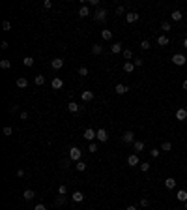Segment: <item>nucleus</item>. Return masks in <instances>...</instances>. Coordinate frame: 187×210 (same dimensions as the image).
I'll list each match as a JSON object with an SVG mask.
<instances>
[{
  "instance_id": "obj_1",
  "label": "nucleus",
  "mask_w": 187,
  "mask_h": 210,
  "mask_svg": "<svg viewBox=\"0 0 187 210\" xmlns=\"http://www.w3.org/2000/svg\"><path fill=\"white\" fill-rule=\"evenodd\" d=\"M81 156H82V150L77 148V146H73L71 150H69V159L71 161H81Z\"/></svg>"
},
{
  "instance_id": "obj_2",
  "label": "nucleus",
  "mask_w": 187,
  "mask_h": 210,
  "mask_svg": "<svg viewBox=\"0 0 187 210\" xmlns=\"http://www.w3.org/2000/svg\"><path fill=\"white\" fill-rule=\"evenodd\" d=\"M105 19H107V10H105V8H99V10H96V13H94V21L103 23Z\"/></svg>"
},
{
  "instance_id": "obj_3",
  "label": "nucleus",
  "mask_w": 187,
  "mask_h": 210,
  "mask_svg": "<svg viewBox=\"0 0 187 210\" xmlns=\"http://www.w3.org/2000/svg\"><path fill=\"white\" fill-rule=\"evenodd\" d=\"M172 62H174L176 66H185L187 58H185V55H181V53H176V55H172Z\"/></svg>"
},
{
  "instance_id": "obj_4",
  "label": "nucleus",
  "mask_w": 187,
  "mask_h": 210,
  "mask_svg": "<svg viewBox=\"0 0 187 210\" xmlns=\"http://www.w3.org/2000/svg\"><path fill=\"white\" fill-rule=\"evenodd\" d=\"M96 139H97V141L99 143H107L109 141V133H107V130H97V133H96Z\"/></svg>"
},
{
  "instance_id": "obj_5",
  "label": "nucleus",
  "mask_w": 187,
  "mask_h": 210,
  "mask_svg": "<svg viewBox=\"0 0 187 210\" xmlns=\"http://www.w3.org/2000/svg\"><path fill=\"white\" fill-rule=\"evenodd\" d=\"M122 141H124L125 145H131V143H135V133H133V131H125V133L122 135Z\"/></svg>"
},
{
  "instance_id": "obj_6",
  "label": "nucleus",
  "mask_w": 187,
  "mask_h": 210,
  "mask_svg": "<svg viewBox=\"0 0 187 210\" xmlns=\"http://www.w3.org/2000/svg\"><path fill=\"white\" fill-rule=\"evenodd\" d=\"M96 133H97V131H94L92 128H86V131H84V139H86V141H90V143H94V139H96Z\"/></svg>"
},
{
  "instance_id": "obj_7",
  "label": "nucleus",
  "mask_w": 187,
  "mask_h": 210,
  "mask_svg": "<svg viewBox=\"0 0 187 210\" xmlns=\"http://www.w3.org/2000/svg\"><path fill=\"white\" fill-rule=\"evenodd\" d=\"M125 21L129 23V25H133V23L138 21V13H137V11H129V13H125Z\"/></svg>"
},
{
  "instance_id": "obj_8",
  "label": "nucleus",
  "mask_w": 187,
  "mask_h": 210,
  "mask_svg": "<svg viewBox=\"0 0 187 210\" xmlns=\"http://www.w3.org/2000/svg\"><path fill=\"white\" fill-rule=\"evenodd\" d=\"M127 165H131V167L140 165V159H138V156H137V154H131V156L127 158Z\"/></svg>"
},
{
  "instance_id": "obj_9",
  "label": "nucleus",
  "mask_w": 187,
  "mask_h": 210,
  "mask_svg": "<svg viewBox=\"0 0 187 210\" xmlns=\"http://www.w3.org/2000/svg\"><path fill=\"white\" fill-rule=\"evenodd\" d=\"M127 90H129V86H127V84H122V83H118V84H116V88H114V92H116V94H118V96L125 94Z\"/></svg>"
},
{
  "instance_id": "obj_10",
  "label": "nucleus",
  "mask_w": 187,
  "mask_h": 210,
  "mask_svg": "<svg viewBox=\"0 0 187 210\" xmlns=\"http://www.w3.org/2000/svg\"><path fill=\"white\" fill-rule=\"evenodd\" d=\"M170 43V39L165 36V34H161L159 38H157V45H161V47H167V45Z\"/></svg>"
},
{
  "instance_id": "obj_11",
  "label": "nucleus",
  "mask_w": 187,
  "mask_h": 210,
  "mask_svg": "<svg viewBox=\"0 0 187 210\" xmlns=\"http://www.w3.org/2000/svg\"><path fill=\"white\" fill-rule=\"evenodd\" d=\"M81 98H82V101H92L94 100V92L92 90H84L81 94Z\"/></svg>"
},
{
  "instance_id": "obj_12",
  "label": "nucleus",
  "mask_w": 187,
  "mask_h": 210,
  "mask_svg": "<svg viewBox=\"0 0 187 210\" xmlns=\"http://www.w3.org/2000/svg\"><path fill=\"white\" fill-rule=\"evenodd\" d=\"M165 188H167V190H174V188H176V178L169 176V178L165 180Z\"/></svg>"
},
{
  "instance_id": "obj_13",
  "label": "nucleus",
  "mask_w": 187,
  "mask_h": 210,
  "mask_svg": "<svg viewBox=\"0 0 187 210\" xmlns=\"http://www.w3.org/2000/svg\"><path fill=\"white\" fill-rule=\"evenodd\" d=\"M110 53H114V55H118V53H124V47H122V43H118L116 41L112 47H110Z\"/></svg>"
},
{
  "instance_id": "obj_14",
  "label": "nucleus",
  "mask_w": 187,
  "mask_h": 210,
  "mask_svg": "<svg viewBox=\"0 0 187 210\" xmlns=\"http://www.w3.org/2000/svg\"><path fill=\"white\" fill-rule=\"evenodd\" d=\"M181 17H183V15H181V11H180V10H174V11L170 13V19H172L174 23H180V21H181Z\"/></svg>"
},
{
  "instance_id": "obj_15",
  "label": "nucleus",
  "mask_w": 187,
  "mask_h": 210,
  "mask_svg": "<svg viewBox=\"0 0 187 210\" xmlns=\"http://www.w3.org/2000/svg\"><path fill=\"white\" fill-rule=\"evenodd\" d=\"M64 66V60L62 58H54V60H51V68L53 69H60Z\"/></svg>"
},
{
  "instance_id": "obj_16",
  "label": "nucleus",
  "mask_w": 187,
  "mask_h": 210,
  "mask_svg": "<svg viewBox=\"0 0 187 210\" xmlns=\"http://www.w3.org/2000/svg\"><path fill=\"white\" fill-rule=\"evenodd\" d=\"M51 86H53L54 90H60V88L64 86V81H62V79H58V77H54V79H53V83H51Z\"/></svg>"
},
{
  "instance_id": "obj_17",
  "label": "nucleus",
  "mask_w": 187,
  "mask_h": 210,
  "mask_svg": "<svg viewBox=\"0 0 187 210\" xmlns=\"http://www.w3.org/2000/svg\"><path fill=\"white\" fill-rule=\"evenodd\" d=\"M176 118H178V120H185V118H187V109H183V107L178 109V111H176Z\"/></svg>"
},
{
  "instance_id": "obj_18",
  "label": "nucleus",
  "mask_w": 187,
  "mask_h": 210,
  "mask_svg": "<svg viewBox=\"0 0 187 210\" xmlns=\"http://www.w3.org/2000/svg\"><path fill=\"white\" fill-rule=\"evenodd\" d=\"M101 53H103V45L94 43V45H92V55H101Z\"/></svg>"
},
{
  "instance_id": "obj_19",
  "label": "nucleus",
  "mask_w": 187,
  "mask_h": 210,
  "mask_svg": "<svg viewBox=\"0 0 187 210\" xmlns=\"http://www.w3.org/2000/svg\"><path fill=\"white\" fill-rule=\"evenodd\" d=\"M133 148H135L137 154L142 152V150H144V141H135V143H133Z\"/></svg>"
},
{
  "instance_id": "obj_20",
  "label": "nucleus",
  "mask_w": 187,
  "mask_h": 210,
  "mask_svg": "<svg viewBox=\"0 0 187 210\" xmlns=\"http://www.w3.org/2000/svg\"><path fill=\"white\" fill-rule=\"evenodd\" d=\"M22 197H25V201H32V199L36 197V193H34V190H25Z\"/></svg>"
},
{
  "instance_id": "obj_21",
  "label": "nucleus",
  "mask_w": 187,
  "mask_h": 210,
  "mask_svg": "<svg viewBox=\"0 0 187 210\" xmlns=\"http://www.w3.org/2000/svg\"><path fill=\"white\" fill-rule=\"evenodd\" d=\"M17 86H19V88H26V86H28V79H26V77H19V79H17Z\"/></svg>"
},
{
  "instance_id": "obj_22",
  "label": "nucleus",
  "mask_w": 187,
  "mask_h": 210,
  "mask_svg": "<svg viewBox=\"0 0 187 210\" xmlns=\"http://www.w3.org/2000/svg\"><path fill=\"white\" fill-rule=\"evenodd\" d=\"M88 15H90V8H88V6H81V10H79V17L84 19V17H88Z\"/></svg>"
},
{
  "instance_id": "obj_23",
  "label": "nucleus",
  "mask_w": 187,
  "mask_h": 210,
  "mask_svg": "<svg viewBox=\"0 0 187 210\" xmlns=\"http://www.w3.org/2000/svg\"><path fill=\"white\" fill-rule=\"evenodd\" d=\"M71 199H73L75 203H81V201L84 199V193H82V191H73V195H71Z\"/></svg>"
},
{
  "instance_id": "obj_24",
  "label": "nucleus",
  "mask_w": 187,
  "mask_h": 210,
  "mask_svg": "<svg viewBox=\"0 0 187 210\" xmlns=\"http://www.w3.org/2000/svg\"><path fill=\"white\" fill-rule=\"evenodd\" d=\"M176 197H178V201L185 203V201H187V191H185V190H180V191L176 193Z\"/></svg>"
},
{
  "instance_id": "obj_25",
  "label": "nucleus",
  "mask_w": 187,
  "mask_h": 210,
  "mask_svg": "<svg viewBox=\"0 0 187 210\" xmlns=\"http://www.w3.org/2000/svg\"><path fill=\"white\" fill-rule=\"evenodd\" d=\"M135 68H137V66H135L133 62H125V64H124V72H125V73H131Z\"/></svg>"
},
{
  "instance_id": "obj_26",
  "label": "nucleus",
  "mask_w": 187,
  "mask_h": 210,
  "mask_svg": "<svg viewBox=\"0 0 187 210\" xmlns=\"http://www.w3.org/2000/svg\"><path fill=\"white\" fill-rule=\"evenodd\" d=\"M101 38H103L105 41H110V39H112V32H110V30H101Z\"/></svg>"
},
{
  "instance_id": "obj_27",
  "label": "nucleus",
  "mask_w": 187,
  "mask_h": 210,
  "mask_svg": "<svg viewBox=\"0 0 187 210\" xmlns=\"http://www.w3.org/2000/svg\"><path fill=\"white\" fill-rule=\"evenodd\" d=\"M122 56H124V58H125L127 62H131V58H133V51H131V49H124Z\"/></svg>"
},
{
  "instance_id": "obj_28",
  "label": "nucleus",
  "mask_w": 187,
  "mask_h": 210,
  "mask_svg": "<svg viewBox=\"0 0 187 210\" xmlns=\"http://www.w3.org/2000/svg\"><path fill=\"white\" fill-rule=\"evenodd\" d=\"M172 150V143H169V141H165L161 145V152H170Z\"/></svg>"
},
{
  "instance_id": "obj_29",
  "label": "nucleus",
  "mask_w": 187,
  "mask_h": 210,
  "mask_svg": "<svg viewBox=\"0 0 187 210\" xmlns=\"http://www.w3.org/2000/svg\"><path fill=\"white\" fill-rule=\"evenodd\" d=\"M138 167H140V171H142V173H148L152 165H150V163H148V161H142V163H140V165H138Z\"/></svg>"
},
{
  "instance_id": "obj_30",
  "label": "nucleus",
  "mask_w": 187,
  "mask_h": 210,
  "mask_svg": "<svg viewBox=\"0 0 187 210\" xmlns=\"http://www.w3.org/2000/svg\"><path fill=\"white\" fill-rule=\"evenodd\" d=\"M22 64H25L26 68H30V66H34V58L32 56H25L22 58Z\"/></svg>"
},
{
  "instance_id": "obj_31",
  "label": "nucleus",
  "mask_w": 187,
  "mask_h": 210,
  "mask_svg": "<svg viewBox=\"0 0 187 210\" xmlns=\"http://www.w3.org/2000/svg\"><path fill=\"white\" fill-rule=\"evenodd\" d=\"M67 111H69V113H77V111H79V105H77L75 101H71V103L67 105Z\"/></svg>"
},
{
  "instance_id": "obj_32",
  "label": "nucleus",
  "mask_w": 187,
  "mask_h": 210,
  "mask_svg": "<svg viewBox=\"0 0 187 210\" xmlns=\"http://www.w3.org/2000/svg\"><path fill=\"white\" fill-rule=\"evenodd\" d=\"M150 47H152V45H150L148 39H142V41H140V49H142V51H148Z\"/></svg>"
},
{
  "instance_id": "obj_33",
  "label": "nucleus",
  "mask_w": 187,
  "mask_h": 210,
  "mask_svg": "<svg viewBox=\"0 0 187 210\" xmlns=\"http://www.w3.org/2000/svg\"><path fill=\"white\" fill-rule=\"evenodd\" d=\"M54 204H56V206H62V204H66V195H60V197H56Z\"/></svg>"
},
{
  "instance_id": "obj_34",
  "label": "nucleus",
  "mask_w": 187,
  "mask_h": 210,
  "mask_svg": "<svg viewBox=\"0 0 187 210\" xmlns=\"http://www.w3.org/2000/svg\"><path fill=\"white\" fill-rule=\"evenodd\" d=\"M170 28H172V27H170V23H167V21H165V23H161V30H163V32H170Z\"/></svg>"
},
{
  "instance_id": "obj_35",
  "label": "nucleus",
  "mask_w": 187,
  "mask_h": 210,
  "mask_svg": "<svg viewBox=\"0 0 187 210\" xmlns=\"http://www.w3.org/2000/svg\"><path fill=\"white\" fill-rule=\"evenodd\" d=\"M0 68H2V69H10L11 68V62L10 60H0Z\"/></svg>"
},
{
  "instance_id": "obj_36",
  "label": "nucleus",
  "mask_w": 187,
  "mask_h": 210,
  "mask_svg": "<svg viewBox=\"0 0 187 210\" xmlns=\"http://www.w3.org/2000/svg\"><path fill=\"white\" fill-rule=\"evenodd\" d=\"M34 83H36L38 86H41V84L45 83V77H43V75H36V79H34Z\"/></svg>"
},
{
  "instance_id": "obj_37",
  "label": "nucleus",
  "mask_w": 187,
  "mask_h": 210,
  "mask_svg": "<svg viewBox=\"0 0 187 210\" xmlns=\"http://www.w3.org/2000/svg\"><path fill=\"white\" fill-rule=\"evenodd\" d=\"M79 75H81V77H86V75H88V68H86V66H81V68H79Z\"/></svg>"
},
{
  "instance_id": "obj_38",
  "label": "nucleus",
  "mask_w": 187,
  "mask_h": 210,
  "mask_svg": "<svg viewBox=\"0 0 187 210\" xmlns=\"http://www.w3.org/2000/svg\"><path fill=\"white\" fill-rule=\"evenodd\" d=\"M75 167H77V171L82 173V171H86V163H84V161H77V165H75Z\"/></svg>"
},
{
  "instance_id": "obj_39",
  "label": "nucleus",
  "mask_w": 187,
  "mask_h": 210,
  "mask_svg": "<svg viewBox=\"0 0 187 210\" xmlns=\"http://www.w3.org/2000/svg\"><path fill=\"white\" fill-rule=\"evenodd\" d=\"M88 152H92V154L97 152V143H90V145H88Z\"/></svg>"
},
{
  "instance_id": "obj_40",
  "label": "nucleus",
  "mask_w": 187,
  "mask_h": 210,
  "mask_svg": "<svg viewBox=\"0 0 187 210\" xmlns=\"http://www.w3.org/2000/svg\"><path fill=\"white\" fill-rule=\"evenodd\" d=\"M150 154H152V158H159V154H161V148H152V150H150Z\"/></svg>"
},
{
  "instance_id": "obj_41",
  "label": "nucleus",
  "mask_w": 187,
  "mask_h": 210,
  "mask_svg": "<svg viewBox=\"0 0 187 210\" xmlns=\"http://www.w3.org/2000/svg\"><path fill=\"white\" fill-rule=\"evenodd\" d=\"M125 13V6H118L116 8V15H124Z\"/></svg>"
},
{
  "instance_id": "obj_42",
  "label": "nucleus",
  "mask_w": 187,
  "mask_h": 210,
  "mask_svg": "<svg viewBox=\"0 0 187 210\" xmlns=\"http://www.w3.org/2000/svg\"><path fill=\"white\" fill-rule=\"evenodd\" d=\"M138 204H140V206H148V204H150V201H148V197H142V199H140V201H138Z\"/></svg>"
},
{
  "instance_id": "obj_43",
  "label": "nucleus",
  "mask_w": 187,
  "mask_h": 210,
  "mask_svg": "<svg viewBox=\"0 0 187 210\" xmlns=\"http://www.w3.org/2000/svg\"><path fill=\"white\" fill-rule=\"evenodd\" d=\"M58 193H60V195H66V193H67V188H66V186H64V184H62V186H60V188H58Z\"/></svg>"
},
{
  "instance_id": "obj_44",
  "label": "nucleus",
  "mask_w": 187,
  "mask_h": 210,
  "mask_svg": "<svg viewBox=\"0 0 187 210\" xmlns=\"http://www.w3.org/2000/svg\"><path fill=\"white\" fill-rule=\"evenodd\" d=\"M11 133H13V130H11V126H6V128H4V135H8V137H10Z\"/></svg>"
},
{
  "instance_id": "obj_45",
  "label": "nucleus",
  "mask_w": 187,
  "mask_h": 210,
  "mask_svg": "<svg viewBox=\"0 0 187 210\" xmlns=\"http://www.w3.org/2000/svg\"><path fill=\"white\" fill-rule=\"evenodd\" d=\"M2 28H4V30H10V28H11V23H10V21H4V23H2Z\"/></svg>"
},
{
  "instance_id": "obj_46",
  "label": "nucleus",
  "mask_w": 187,
  "mask_h": 210,
  "mask_svg": "<svg viewBox=\"0 0 187 210\" xmlns=\"http://www.w3.org/2000/svg\"><path fill=\"white\" fill-rule=\"evenodd\" d=\"M133 64H135L137 68H140V66L144 64V60H142V58H135V62H133Z\"/></svg>"
},
{
  "instance_id": "obj_47",
  "label": "nucleus",
  "mask_w": 187,
  "mask_h": 210,
  "mask_svg": "<svg viewBox=\"0 0 187 210\" xmlns=\"http://www.w3.org/2000/svg\"><path fill=\"white\" fill-rule=\"evenodd\" d=\"M69 161H71V159H62V167H64V169L69 167Z\"/></svg>"
},
{
  "instance_id": "obj_48",
  "label": "nucleus",
  "mask_w": 187,
  "mask_h": 210,
  "mask_svg": "<svg viewBox=\"0 0 187 210\" xmlns=\"http://www.w3.org/2000/svg\"><path fill=\"white\" fill-rule=\"evenodd\" d=\"M21 120H28V113H26V111L21 113Z\"/></svg>"
},
{
  "instance_id": "obj_49",
  "label": "nucleus",
  "mask_w": 187,
  "mask_h": 210,
  "mask_svg": "<svg viewBox=\"0 0 187 210\" xmlns=\"http://www.w3.org/2000/svg\"><path fill=\"white\" fill-rule=\"evenodd\" d=\"M17 109H19V105H10L8 111H10V113H17Z\"/></svg>"
},
{
  "instance_id": "obj_50",
  "label": "nucleus",
  "mask_w": 187,
  "mask_h": 210,
  "mask_svg": "<svg viewBox=\"0 0 187 210\" xmlns=\"http://www.w3.org/2000/svg\"><path fill=\"white\" fill-rule=\"evenodd\" d=\"M34 210H47V208H45V204H41V203H39V204H36V206H34Z\"/></svg>"
},
{
  "instance_id": "obj_51",
  "label": "nucleus",
  "mask_w": 187,
  "mask_h": 210,
  "mask_svg": "<svg viewBox=\"0 0 187 210\" xmlns=\"http://www.w3.org/2000/svg\"><path fill=\"white\" fill-rule=\"evenodd\" d=\"M43 6H45V8H47V10H49V8H51V6H53V4H51V0H45V2H43Z\"/></svg>"
},
{
  "instance_id": "obj_52",
  "label": "nucleus",
  "mask_w": 187,
  "mask_h": 210,
  "mask_svg": "<svg viewBox=\"0 0 187 210\" xmlns=\"http://www.w3.org/2000/svg\"><path fill=\"white\" fill-rule=\"evenodd\" d=\"M17 176H19V178H22V176H25V171L19 169V171H17Z\"/></svg>"
},
{
  "instance_id": "obj_53",
  "label": "nucleus",
  "mask_w": 187,
  "mask_h": 210,
  "mask_svg": "<svg viewBox=\"0 0 187 210\" xmlns=\"http://www.w3.org/2000/svg\"><path fill=\"white\" fill-rule=\"evenodd\" d=\"M8 45H10L8 41H2V43H0V47H2V49H8Z\"/></svg>"
},
{
  "instance_id": "obj_54",
  "label": "nucleus",
  "mask_w": 187,
  "mask_h": 210,
  "mask_svg": "<svg viewBox=\"0 0 187 210\" xmlns=\"http://www.w3.org/2000/svg\"><path fill=\"white\" fill-rule=\"evenodd\" d=\"M125 210H138V208H137V206H133V204H131V206H127V208H125Z\"/></svg>"
},
{
  "instance_id": "obj_55",
  "label": "nucleus",
  "mask_w": 187,
  "mask_h": 210,
  "mask_svg": "<svg viewBox=\"0 0 187 210\" xmlns=\"http://www.w3.org/2000/svg\"><path fill=\"white\" fill-rule=\"evenodd\" d=\"M181 86H183V90H187V79L183 81V84H181Z\"/></svg>"
},
{
  "instance_id": "obj_56",
  "label": "nucleus",
  "mask_w": 187,
  "mask_h": 210,
  "mask_svg": "<svg viewBox=\"0 0 187 210\" xmlns=\"http://www.w3.org/2000/svg\"><path fill=\"white\" fill-rule=\"evenodd\" d=\"M183 49H187V38L183 39Z\"/></svg>"
},
{
  "instance_id": "obj_57",
  "label": "nucleus",
  "mask_w": 187,
  "mask_h": 210,
  "mask_svg": "<svg viewBox=\"0 0 187 210\" xmlns=\"http://www.w3.org/2000/svg\"><path fill=\"white\" fill-rule=\"evenodd\" d=\"M185 210H187V201H185Z\"/></svg>"
}]
</instances>
